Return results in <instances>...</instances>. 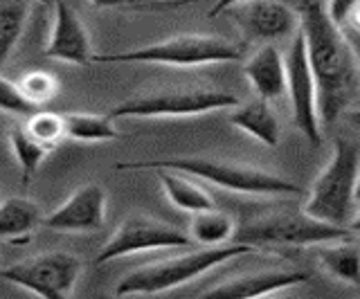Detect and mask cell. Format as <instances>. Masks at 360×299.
Here are the masks:
<instances>
[{
	"mask_svg": "<svg viewBox=\"0 0 360 299\" xmlns=\"http://www.w3.org/2000/svg\"><path fill=\"white\" fill-rule=\"evenodd\" d=\"M307 59L315 81L318 117L333 124L358 93V57L345 34L326 16L324 0H304L297 9Z\"/></svg>",
	"mask_w": 360,
	"mask_h": 299,
	"instance_id": "obj_1",
	"label": "cell"
},
{
	"mask_svg": "<svg viewBox=\"0 0 360 299\" xmlns=\"http://www.w3.org/2000/svg\"><path fill=\"white\" fill-rule=\"evenodd\" d=\"M120 171H155V169H174L178 173L194 175L212 185L234 194L248 196H286L302 194V187L281 178L277 173L250 167L239 162H223L202 156H178V158H158V160H138V162H120Z\"/></svg>",
	"mask_w": 360,
	"mask_h": 299,
	"instance_id": "obj_2",
	"label": "cell"
},
{
	"mask_svg": "<svg viewBox=\"0 0 360 299\" xmlns=\"http://www.w3.org/2000/svg\"><path fill=\"white\" fill-rule=\"evenodd\" d=\"M257 252L252 246L245 243H223V246H210L202 250H194L180 257H172L165 261L146 263L142 268H135L133 272L124 274L117 281L112 295L115 297H133V295H158L172 288L185 286L189 281L198 279L200 274L217 268L221 263H228L243 254Z\"/></svg>",
	"mask_w": 360,
	"mask_h": 299,
	"instance_id": "obj_3",
	"label": "cell"
},
{
	"mask_svg": "<svg viewBox=\"0 0 360 299\" xmlns=\"http://www.w3.org/2000/svg\"><path fill=\"white\" fill-rule=\"evenodd\" d=\"M360 175V149L354 140L338 138L331 158L315 178L304 212L333 225H347L354 214Z\"/></svg>",
	"mask_w": 360,
	"mask_h": 299,
	"instance_id": "obj_4",
	"label": "cell"
},
{
	"mask_svg": "<svg viewBox=\"0 0 360 299\" xmlns=\"http://www.w3.org/2000/svg\"><path fill=\"white\" fill-rule=\"evenodd\" d=\"M243 57L241 46L223 36L180 34L151 46L115 54H93V63H149L172 68H202L214 63H232Z\"/></svg>",
	"mask_w": 360,
	"mask_h": 299,
	"instance_id": "obj_5",
	"label": "cell"
},
{
	"mask_svg": "<svg viewBox=\"0 0 360 299\" xmlns=\"http://www.w3.org/2000/svg\"><path fill=\"white\" fill-rule=\"evenodd\" d=\"M234 237L239 243L259 248H309L322 243L352 239L347 225H333L326 220L313 218L307 212H279L268 214L236 227Z\"/></svg>",
	"mask_w": 360,
	"mask_h": 299,
	"instance_id": "obj_6",
	"label": "cell"
},
{
	"mask_svg": "<svg viewBox=\"0 0 360 299\" xmlns=\"http://www.w3.org/2000/svg\"><path fill=\"white\" fill-rule=\"evenodd\" d=\"M239 97L214 88H176V91H155L124 99L110 110V119L124 117H194L214 110L234 108Z\"/></svg>",
	"mask_w": 360,
	"mask_h": 299,
	"instance_id": "obj_7",
	"label": "cell"
},
{
	"mask_svg": "<svg viewBox=\"0 0 360 299\" xmlns=\"http://www.w3.org/2000/svg\"><path fill=\"white\" fill-rule=\"evenodd\" d=\"M84 263L70 252H43L34 254L0 268V279L18 288H25L32 295L43 299H65L70 297L79 284Z\"/></svg>",
	"mask_w": 360,
	"mask_h": 299,
	"instance_id": "obj_8",
	"label": "cell"
},
{
	"mask_svg": "<svg viewBox=\"0 0 360 299\" xmlns=\"http://www.w3.org/2000/svg\"><path fill=\"white\" fill-rule=\"evenodd\" d=\"M189 234L176 225L158 220L144 214H131L122 220L104 248L93 259V265H106L115 259L131 257V254L153 252V250H172V248H191Z\"/></svg>",
	"mask_w": 360,
	"mask_h": 299,
	"instance_id": "obj_9",
	"label": "cell"
},
{
	"mask_svg": "<svg viewBox=\"0 0 360 299\" xmlns=\"http://www.w3.org/2000/svg\"><path fill=\"white\" fill-rule=\"evenodd\" d=\"M286 63V93L290 99L292 119L300 133L313 147L320 144V117H318V97H315V81L307 59V43L302 29L292 34L290 52L284 57Z\"/></svg>",
	"mask_w": 360,
	"mask_h": 299,
	"instance_id": "obj_10",
	"label": "cell"
},
{
	"mask_svg": "<svg viewBox=\"0 0 360 299\" xmlns=\"http://www.w3.org/2000/svg\"><path fill=\"white\" fill-rule=\"evenodd\" d=\"M223 14L243 32L248 41L275 43L300 29L297 9L288 7L281 0H239Z\"/></svg>",
	"mask_w": 360,
	"mask_h": 299,
	"instance_id": "obj_11",
	"label": "cell"
},
{
	"mask_svg": "<svg viewBox=\"0 0 360 299\" xmlns=\"http://www.w3.org/2000/svg\"><path fill=\"white\" fill-rule=\"evenodd\" d=\"M106 223V190L97 182L82 185L65 201L43 216V227L61 234H90Z\"/></svg>",
	"mask_w": 360,
	"mask_h": 299,
	"instance_id": "obj_12",
	"label": "cell"
},
{
	"mask_svg": "<svg viewBox=\"0 0 360 299\" xmlns=\"http://www.w3.org/2000/svg\"><path fill=\"white\" fill-rule=\"evenodd\" d=\"M93 54V43L82 18L65 0H54V20L45 43V57L72 65H90Z\"/></svg>",
	"mask_w": 360,
	"mask_h": 299,
	"instance_id": "obj_13",
	"label": "cell"
},
{
	"mask_svg": "<svg viewBox=\"0 0 360 299\" xmlns=\"http://www.w3.org/2000/svg\"><path fill=\"white\" fill-rule=\"evenodd\" d=\"M309 279L307 272L302 270H259L239 274L234 279L217 284L214 288L202 291V297H228V299H257L268 297L284 288H292Z\"/></svg>",
	"mask_w": 360,
	"mask_h": 299,
	"instance_id": "obj_14",
	"label": "cell"
},
{
	"mask_svg": "<svg viewBox=\"0 0 360 299\" xmlns=\"http://www.w3.org/2000/svg\"><path fill=\"white\" fill-rule=\"evenodd\" d=\"M243 74L252 93L266 102H277L286 93V63L275 43H264L243 63Z\"/></svg>",
	"mask_w": 360,
	"mask_h": 299,
	"instance_id": "obj_15",
	"label": "cell"
},
{
	"mask_svg": "<svg viewBox=\"0 0 360 299\" xmlns=\"http://www.w3.org/2000/svg\"><path fill=\"white\" fill-rule=\"evenodd\" d=\"M43 227V209L27 196H9L0 201V239L25 243Z\"/></svg>",
	"mask_w": 360,
	"mask_h": 299,
	"instance_id": "obj_16",
	"label": "cell"
},
{
	"mask_svg": "<svg viewBox=\"0 0 360 299\" xmlns=\"http://www.w3.org/2000/svg\"><path fill=\"white\" fill-rule=\"evenodd\" d=\"M230 121H232V126L241 128L257 142H262L264 147L275 149L279 144V138H281L279 119L275 115V110L270 108V102H266V99L257 97L250 104H243V106L236 104L230 115Z\"/></svg>",
	"mask_w": 360,
	"mask_h": 299,
	"instance_id": "obj_17",
	"label": "cell"
},
{
	"mask_svg": "<svg viewBox=\"0 0 360 299\" xmlns=\"http://www.w3.org/2000/svg\"><path fill=\"white\" fill-rule=\"evenodd\" d=\"M155 171H158V180L162 185L165 196L176 209H183L187 214H196V212H205V209L217 207V203H214V198L207 190H202L200 185L183 178L178 171L174 169H155Z\"/></svg>",
	"mask_w": 360,
	"mask_h": 299,
	"instance_id": "obj_18",
	"label": "cell"
},
{
	"mask_svg": "<svg viewBox=\"0 0 360 299\" xmlns=\"http://www.w3.org/2000/svg\"><path fill=\"white\" fill-rule=\"evenodd\" d=\"M234 232H236L234 216L228 212H221L217 207L191 214V223H189L191 243H198V246L205 248L223 246V243H230L234 239Z\"/></svg>",
	"mask_w": 360,
	"mask_h": 299,
	"instance_id": "obj_19",
	"label": "cell"
},
{
	"mask_svg": "<svg viewBox=\"0 0 360 299\" xmlns=\"http://www.w3.org/2000/svg\"><path fill=\"white\" fill-rule=\"evenodd\" d=\"M34 0H0V65H5L25 34Z\"/></svg>",
	"mask_w": 360,
	"mask_h": 299,
	"instance_id": "obj_20",
	"label": "cell"
},
{
	"mask_svg": "<svg viewBox=\"0 0 360 299\" xmlns=\"http://www.w3.org/2000/svg\"><path fill=\"white\" fill-rule=\"evenodd\" d=\"M318 261L331 277L345 284L356 286L360 279V254L352 239L322 243L318 250Z\"/></svg>",
	"mask_w": 360,
	"mask_h": 299,
	"instance_id": "obj_21",
	"label": "cell"
},
{
	"mask_svg": "<svg viewBox=\"0 0 360 299\" xmlns=\"http://www.w3.org/2000/svg\"><path fill=\"white\" fill-rule=\"evenodd\" d=\"M65 138L77 142H112L120 140V131L115 119L108 115H93V113H68L63 115Z\"/></svg>",
	"mask_w": 360,
	"mask_h": 299,
	"instance_id": "obj_22",
	"label": "cell"
},
{
	"mask_svg": "<svg viewBox=\"0 0 360 299\" xmlns=\"http://www.w3.org/2000/svg\"><path fill=\"white\" fill-rule=\"evenodd\" d=\"M9 147L20 167L22 185H30L34 175H37V171L41 169L43 160L50 156V149L34 140L22 126H14L9 131Z\"/></svg>",
	"mask_w": 360,
	"mask_h": 299,
	"instance_id": "obj_23",
	"label": "cell"
},
{
	"mask_svg": "<svg viewBox=\"0 0 360 299\" xmlns=\"http://www.w3.org/2000/svg\"><path fill=\"white\" fill-rule=\"evenodd\" d=\"M22 128H25L37 142H41L43 147H48L50 151L56 149L65 140L63 115L50 113V110H34V113L27 115V121Z\"/></svg>",
	"mask_w": 360,
	"mask_h": 299,
	"instance_id": "obj_24",
	"label": "cell"
},
{
	"mask_svg": "<svg viewBox=\"0 0 360 299\" xmlns=\"http://www.w3.org/2000/svg\"><path fill=\"white\" fill-rule=\"evenodd\" d=\"M16 86H18L20 95L25 97L34 108L52 102L56 93H59V81H56V77H52L50 72H43V70H32L27 74H22Z\"/></svg>",
	"mask_w": 360,
	"mask_h": 299,
	"instance_id": "obj_25",
	"label": "cell"
},
{
	"mask_svg": "<svg viewBox=\"0 0 360 299\" xmlns=\"http://www.w3.org/2000/svg\"><path fill=\"white\" fill-rule=\"evenodd\" d=\"M358 3L360 0H329L326 7V16L331 18V23L340 29L347 32L352 27V32L358 29Z\"/></svg>",
	"mask_w": 360,
	"mask_h": 299,
	"instance_id": "obj_26",
	"label": "cell"
},
{
	"mask_svg": "<svg viewBox=\"0 0 360 299\" xmlns=\"http://www.w3.org/2000/svg\"><path fill=\"white\" fill-rule=\"evenodd\" d=\"M0 110L3 113H11V115H30L34 113V108L25 97L20 95L18 86L14 81L5 79L3 74H0Z\"/></svg>",
	"mask_w": 360,
	"mask_h": 299,
	"instance_id": "obj_27",
	"label": "cell"
},
{
	"mask_svg": "<svg viewBox=\"0 0 360 299\" xmlns=\"http://www.w3.org/2000/svg\"><path fill=\"white\" fill-rule=\"evenodd\" d=\"M90 5H95L99 9H110V7H129V9H142L149 7V0H88Z\"/></svg>",
	"mask_w": 360,
	"mask_h": 299,
	"instance_id": "obj_28",
	"label": "cell"
},
{
	"mask_svg": "<svg viewBox=\"0 0 360 299\" xmlns=\"http://www.w3.org/2000/svg\"><path fill=\"white\" fill-rule=\"evenodd\" d=\"M234 3H239V0H217V3H214L212 5V9H210V18H217L219 14H223L225 12V9H228V7H232Z\"/></svg>",
	"mask_w": 360,
	"mask_h": 299,
	"instance_id": "obj_29",
	"label": "cell"
},
{
	"mask_svg": "<svg viewBox=\"0 0 360 299\" xmlns=\"http://www.w3.org/2000/svg\"><path fill=\"white\" fill-rule=\"evenodd\" d=\"M34 3H41V5H54V0H34Z\"/></svg>",
	"mask_w": 360,
	"mask_h": 299,
	"instance_id": "obj_30",
	"label": "cell"
},
{
	"mask_svg": "<svg viewBox=\"0 0 360 299\" xmlns=\"http://www.w3.org/2000/svg\"><path fill=\"white\" fill-rule=\"evenodd\" d=\"M149 3H174V0H149Z\"/></svg>",
	"mask_w": 360,
	"mask_h": 299,
	"instance_id": "obj_31",
	"label": "cell"
},
{
	"mask_svg": "<svg viewBox=\"0 0 360 299\" xmlns=\"http://www.w3.org/2000/svg\"><path fill=\"white\" fill-rule=\"evenodd\" d=\"M0 263H3V257H0Z\"/></svg>",
	"mask_w": 360,
	"mask_h": 299,
	"instance_id": "obj_32",
	"label": "cell"
}]
</instances>
